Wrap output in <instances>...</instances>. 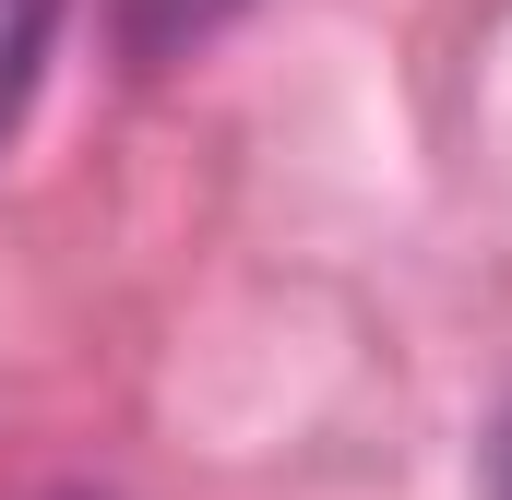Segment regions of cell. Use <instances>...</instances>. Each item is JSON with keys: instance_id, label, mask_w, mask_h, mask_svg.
Listing matches in <instances>:
<instances>
[{"instance_id": "obj_1", "label": "cell", "mask_w": 512, "mask_h": 500, "mask_svg": "<svg viewBox=\"0 0 512 500\" xmlns=\"http://www.w3.org/2000/svg\"><path fill=\"white\" fill-rule=\"evenodd\" d=\"M60 12H72V0H0V155H12V131H24V108H36V84H48Z\"/></svg>"}, {"instance_id": "obj_2", "label": "cell", "mask_w": 512, "mask_h": 500, "mask_svg": "<svg viewBox=\"0 0 512 500\" xmlns=\"http://www.w3.org/2000/svg\"><path fill=\"white\" fill-rule=\"evenodd\" d=\"M251 0H120V48L155 72V60H191L203 36H227Z\"/></svg>"}, {"instance_id": "obj_3", "label": "cell", "mask_w": 512, "mask_h": 500, "mask_svg": "<svg viewBox=\"0 0 512 500\" xmlns=\"http://www.w3.org/2000/svg\"><path fill=\"white\" fill-rule=\"evenodd\" d=\"M489 500H512V405H501V429H489Z\"/></svg>"}]
</instances>
